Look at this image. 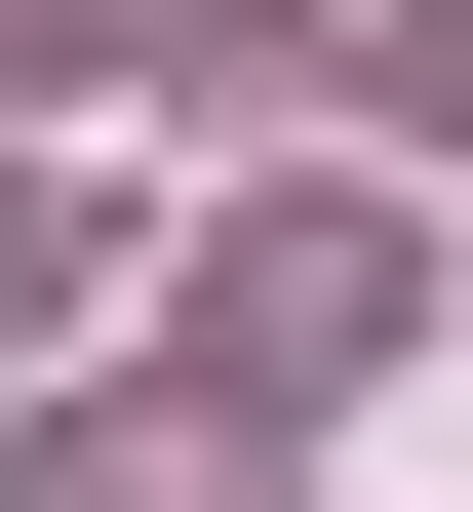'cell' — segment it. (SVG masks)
<instances>
[{
    "instance_id": "6da1fadb",
    "label": "cell",
    "mask_w": 473,
    "mask_h": 512,
    "mask_svg": "<svg viewBox=\"0 0 473 512\" xmlns=\"http://www.w3.org/2000/svg\"><path fill=\"white\" fill-rule=\"evenodd\" d=\"M237 355H395V237H355V197H276V237H198V394Z\"/></svg>"
},
{
    "instance_id": "3957f363",
    "label": "cell",
    "mask_w": 473,
    "mask_h": 512,
    "mask_svg": "<svg viewBox=\"0 0 473 512\" xmlns=\"http://www.w3.org/2000/svg\"><path fill=\"white\" fill-rule=\"evenodd\" d=\"M0 316H79V197H0Z\"/></svg>"
},
{
    "instance_id": "7a4b0ae2",
    "label": "cell",
    "mask_w": 473,
    "mask_h": 512,
    "mask_svg": "<svg viewBox=\"0 0 473 512\" xmlns=\"http://www.w3.org/2000/svg\"><path fill=\"white\" fill-rule=\"evenodd\" d=\"M395 119H434V158H473V0H395Z\"/></svg>"
}]
</instances>
